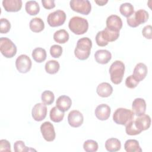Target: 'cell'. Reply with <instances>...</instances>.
I'll list each match as a JSON object with an SVG mask.
<instances>
[{"label":"cell","instance_id":"cell-10","mask_svg":"<svg viewBox=\"0 0 152 152\" xmlns=\"http://www.w3.org/2000/svg\"><path fill=\"white\" fill-rule=\"evenodd\" d=\"M40 131L43 138L48 142L53 141L55 139L56 134L53 124L46 121L40 125Z\"/></svg>","mask_w":152,"mask_h":152},{"label":"cell","instance_id":"cell-38","mask_svg":"<svg viewBox=\"0 0 152 152\" xmlns=\"http://www.w3.org/2000/svg\"><path fill=\"white\" fill-rule=\"evenodd\" d=\"M138 81L132 75L128 76L125 80V86L129 88H134L139 84Z\"/></svg>","mask_w":152,"mask_h":152},{"label":"cell","instance_id":"cell-41","mask_svg":"<svg viewBox=\"0 0 152 152\" xmlns=\"http://www.w3.org/2000/svg\"><path fill=\"white\" fill-rule=\"evenodd\" d=\"M96 42L99 46H105L107 45L108 42H106L102 35V31H99L96 36Z\"/></svg>","mask_w":152,"mask_h":152},{"label":"cell","instance_id":"cell-9","mask_svg":"<svg viewBox=\"0 0 152 152\" xmlns=\"http://www.w3.org/2000/svg\"><path fill=\"white\" fill-rule=\"evenodd\" d=\"M31 65V61L26 55L22 54L18 56L15 60V66L19 72L23 74L28 72L30 70Z\"/></svg>","mask_w":152,"mask_h":152},{"label":"cell","instance_id":"cell-23","mask_svg":"<svg viewBox=\"0 0 152 152\" xmlns=\"http://www.w3.org/2000/svg\"><path fill=\"white\" fill-rule=\"evenodd\" d=\"M29 27L33 32L39 33L43 30L45 28V23L40 18L35 17L30 20Z\"/></svg>","mask_w":152,"mask_h":152},{"label":"cell","instance_id":"cell-13","mask_svg":"<svg viewBox=\"0 0 152 152\" xmlns=\"http://www.w3.org/2000/svg\"><path fill=\"white\" fill-rule=\"evenodd\" d=\"M106 27L108 28L119 31L122 27V21L120 17L117 15H110L106 19Z\"/></svg>","mask_w":152,"mask_h":152},{"label":"cell","instance_id":"cell-30","mask_svg":"<svg viewBox=\"0 0 152 152\" xmlns=\"http://www.w3.org/2000/svg\"><path fill=\"white\" fill-rule=\"evenodd\" d=\"M45 71L50 74H56L60 68L59 62L56 60H50L48 61L45 66Z\"/></svg>","mask_w":152,"mask_h":152},{"label":"cell","instance_id":"cell-42","mask_svg":"<svg viewBox=\"0 0 152 152\" xmlns=\"http://www.w3.org/2000/svg\"><path fill=\"white\" fill-rule=\"evenodd\" d=\"M42 3L43 7L48 10L53 8L55 7L54 0H42Z\"/></svg>","mask_w":152,"mask_h":152},{"label":"cell","instance_id":"cell-12","mask_svg":"<svg viewBox=\"0 0 152 152\" xmlns=\"http://www.w3.org/2000/svg\"><path fill=\"white\" fill-rule=\"evenodd\" d=\"M84 121L83 114L77 110H71L68 116V122L69 125L74 128L80 126Z\"/></svg>","mask_w":152,"mask_h":152},{"label":"cell","instance_id":"cell-2","mask_svg":"<svg viewBox=\"0 0 152 152\" xmlns=\"http://www.w3.org/2000/svg\"><path fill=\"white\" fill-rule=\"evenodd\" d=\"M68 27L74 34L80 35L87 32L88 28V23L83 17L74 16L69 20Z\"/></svg>","mask_w":152,"mask_h":152},{"label":"cell","instance_id":"cell-35","mask_svg":"<svg viewBox=\"0 0 152 152\" xmlns=\"http://www.w3.org/2000/svg\"><path fill=\"white\" fill-rule=\"evenodd\" d=\"M11 28L10 22L5 18H1L0 20V33L2 34L7 33Z\"/></svg>","mask_w":152,"mask_h":152},{"label":"cell","instance_id":"cell-22","mask_svg":"<svg viewBox=\"0 0 152 152\" xmlns=\"http://www.w3.org/2000/svg\"><path fill=\"white\" fill-rule=\"evenodd\" d=\"M104 146L107 151L109 152H115L121 149V143L118 139L110 138L106 141Z\"/></svg>","mask_w":152,"mask_h":152},{"label":"cell","instance_id":"cell-39","mask_svg":"<svg viewBox=\"0 0 152 152\" xmlns=\"http://www.w3.org/2000/svg\"><path fill=\"white\" fill-rule=\"evenodd\" d=\"M11 145L10 142L7 140H0V151L11 152Z\"/></svg>","mask_w":152,"mask_h":152},{"label":"cell","instance_id":"cell-33","mask_svg":"<svg viewBox=\"0 0 152 152\" xmlns=\"http://www.w3.org/2000/svg\"><path fill=\"white\" fill-rule=\"evenodd\" d=\"M55 96L52 91L50 90L44 91L41 95V100L42 103L46 105H50L54 101Z\"/></svg>","mask_w":152,"mask_h":152},{"label":"cell","instance_id":"cell-21","mask_svg":"<svg viewBox=\"0 0 152 152\" xmlns=\"http://www.w3.org/2000/svg\"><path fill=\"white\" fill-rule=\"evenodd\" d=\"M96 92L97 94L102 97H107L112 94L113 87L109 83L103 82L97 86Z\"/></svg>","mask_w":152,"mask_h":152},{"label":"cell","instance_id":"cell-40","mask_svg":"<svg viewBox=\"0 0 152 152\" xmlns=\"http://www.w3.org/2000/svg\"><path fill=\"white\" fill-rule=\"evenodd\" d=\"M152 27L151 25L145 26L142 30V36L148 39H152Z\"/></svg>","mask_w":152,"mask_h":152},{"label":"cell","instance_id":"cell-37","mask_svg":"<svg viewBox=\"0 0 152 152\" xmlns=\"http://www.w3.org/2000/svg\"><path fill=\"white\" fill-rule=\"evenodd\" d=\"M14 150L15 152H26L30 151L29 148L25 145L24 141L21 140L16 141L14 142Z\"/></svg>","mask_w":152,"mask_h":152},{"label":"cell","instance_id":"cell-31","mask_svg":"<svg viewBox=\"0 0 152 152\" xmlns=\"http://www.w3.org/2000/svg\"><path fill=\"white\" fill-rule=\"evenodd\" d=\"M119 11L122 15L128 18L134 12V8L131 3L125 2L120 5Z\"/></svg>","mask_w":152,"mask_h":152},{"label":"cell","instance_id":"cell-8","mask_svg":"<svg viewBox=\"0 0 152 152\" xmlns=\"http://www.w3.org/2000/svg\"><path fill=\"white\" fill-rule=\"evenodd\" d=\"M66 14L61 10H57L50 12L47 18L48 24L52 27H58L64 24L66 20Z\"/></svg>","mask_w":152,"mask_h":152},{"label":"cell","instance_id":"cell-34","mask_svg":"<svg viewBox=\"0 0 152 152\" xmlns=\"http://www.w3.org/2000/svg\"><path fill=\"white\" fill-rule=\"evenodd\" d=\"M98 143L93 140H88L83 144V148L87 152H95L98 150Z\"/></svg>","mask_w":152,"mask_h":152},{"label":"cell","instance_id":"cell-43","mask_svg":"<svg viewBox=\"0 0 152 152\" xmlns=\"http://www.w3.org/2000/svg\"><path fill=\"white\" fill-rule=\"evenodd\" d=\"M94 1L97 5H100V6H103V5H104L106 4L107 3L108 0H97V1L96 0Z\"/></svg>","mask_w":152,"mask_h":152},{"label":"cell","instance_id":"cell-32","mask_svg":"<svg viewBox=\"0 0 152 152\" xmlns=\"http://www.w3.org/2000/svg\"><path fill=\"white\" fill-rule=\"evenodd\" d=\"M125 132L129 135H136L140 134L142 131L137 127L135 121L132 120L125 125Z\"/></svg>","mask_w":152,"mask_h":152},{"label":"cell","instance_id":"cell-4","mask_svg":"<svg viewBox=\"0 0 152 152\" xmlns=\"http://www.w3.org/2000/svg\"><path fill=\"white\" fill-rule=\"evenodd\" d=\"M134 113L129 109L126 108H118L113 115V121L119 125H126L129 122L133 120Z\"/></svg>","mask_w":152,"mask_h":152},{"label":"cell","instance_id":"cell-28","mask_svg":"<svg viewBox=\"0 0 152 152\" xmlns=\"http://www.w3.org/2000/svg\"><path fill=\"white\" fill-rule=\"evenodd\" d=\"M25 9L29 15H36L40 11V7L39 4L36 1H27L25 5Z\"/></svg>","mask_w":152,"mask_h":152},{"label":"cell","instance_id":"cell-14","mask_svg":"<svg viewBox=\"0 0 152 152\" xmlns=\"http://www.w3.org/2000/svg\"><path fill=\"white\" fill-rule=\"evenodd\" d=\"M95 115L96 118L101 121L107 120L110 115L111 109L109 106L106 104H100L95 109Z\"/></svg>","mask_w":152,"mask_h":152},{"label":"cell","instance_id":"cell-29","mask_svg":"<svg viewBox=\"0 0 152 152\" xmlns=\"http://www.w3.org/2000/svg\"><path fill=\"white\" fill-rule=\"evenodd\" d=\"M50 119L54 122L62 121L64 117V112L59 110L56 106L53 107L50 110Z\"/></svg>","mask_w":152,"mask_h":152},{"label":"cell","instance_id":"cell-20","mask_svg":"<svg viewBox=\"0 0 152 152\" xmlns=\"http://www.w3.org/2000/svg\"><path fill=\"white\" fill-rule=\"evenodd\" d=\"M71 104L72 100L71 98L66 95L60 96L56 101V106L62 112L68 110Z\"/></svg>","mask_w":152,"mask_h":152},{"label":"cell","instance_id":"cell-11","mask_svg":"<svg viewBox=\"0 0 152 152\" xmlns=\"http://www.w3.org/2000/svg\"><path fill=\"white\" fill-rule=\"evenodd\" d=\"M47 110V107L45 103H36L32 109V117L36 121H42L46 118Z\"/></svg>","mask_w":152,"mask_h":152},{"label":"cell","instance_id":"cell-7","mask_svg":"<svg viewBox=\"0 0 152 152\" xmlns=\"http://www.w3.org/2000/svg\"><path fill=\"white\" fill-rule=\"evenodd\" d=\"M69 5L74 11L84 15H88L91 10V5L88 0H71Z\"/></svg>","mask_w":152,"mask_h":152},{"label":"cell","instance_id":"cell-26","mask_svg":"<svg viewBox=\"0 0 152 152\" xmlns=\"http://www.w3.org/2000/svg\"><path fill=\"white\" fill-rule=\"evenodd\" d=\"M31 55L33 59L38 63H41L45 61L47 56L46 50L40 47L36 48L33 49Z\"/></svg>","mask_w":152,"mask_h":152},{"label":"cell","instance_id":"cell-6","mask_svg":"<svg viewBox=\"0 0 152 152\" xmlns=\"http://www.w3.org/2000/svg\"><path fill=\"white\" fill-rule=\"evenodd\" d=\"M17 46L8 37L0 38V51L1 53L7 58L14 57L17 53Z\"/></svg>","mask_w":152,"mask_h":152},{"label":"cell","instance_id":"cell-36","mask_svg":"<svg viewBox=\"0 0 152 152\" xmlns=\"http://www.w3.org/2000/svg\"><path fill=\"white\" fill-rule=\"evenodd\" d=\"M62 53V48L58 45H53L50 48V54L55 58H59Z\"/></svg>","mask_w":152,"mask_h":152},{"label":"cell","instance_id":"cell-3","mask_svg":"<svg viewBox=\"0 0 152 152\" xmlns=\"http://www.w3.org/2000/svg\"><path fill=\"white\" fill-rule=\"evenodd\" d=\"M109 71L111 81L115 84H119L123 79L125 72V64L123 62L116 60L111 64Z\"/></svg>","mask_w":152,"mask_h":152},{"label":"cell","instance_id":"cell-16","mask_svg":"<svg viewBox=\"0 0 152 152\" xmlns=\"http://www.w3.org/2000/svg\"><path fill=\"white\" fill-rule=\"evenodd\" d=\"M147 66L145 64L142 62L137 64L134 70L132 75L139 82L142 81L146 77L147 74Z\"/></svg>","mask_w":152,"mask_h":152},{"label":"cell","instance_id":"cell-5","mask_svg":"<svg viewBox=\"0 0 152 152\" xmlns=\"http://www.w3.org/2000/svg\"><path fill=\"white\" fill-rule=\"evenodd\" d=\"M149 17L148 12L145 10L140 9L134 12L126 19L128 26L131 27H137L141 24L145 23Z\"/></svg>","mask_w":152,"mask_h":152},{"label":"cell","instance_id":"cell-27","mask_svg":"<svg viewBox=\"0 0 152 152\" xmlns=\"http://www.w3.org/2000/svg\"><path fill=\"white\" fill-rule=\"evenodd\" d=\"M69 34L65 29H60L55 32L53 34L54 40L61 44L66 43L69 40Z\"/></svg>","mask_w":152,"mask_h":152},{"label":"cell","instance_id":"cell-25","mask_svg":"<svg viewBox=\"0 0 152 152\" xmlns=\"http://www.w3.org/2000/svg\"><path fill=\"white\" fill-rule=\"evenodd\" d=\"M124 149L126 152H141L142 149L139 142L136 140L129 139L125 141Z\"/></svg>","mask_w":152,"mask_h":152},{"label":"cell","instance_id":"cell-17","mask_svg":"<svg viewBox=\"0 0 152 152\" xmlns=\"http://www.w3.org/2000/svg\"><path fill=\"white\" fill-rule=\"evenodd\" d=\"M134 121L137 127L141 131L148 129L151 125V118L145 113L138 116Z\"/></svg>","mask_w":152,"mask_h":152},{"label":"cell","instance_id":"cell-15","mask_svg":"<svg viewBox=\"0 0 152 152\" xmlns=\"http://www.w3.org/2000/svg\"><path fill=\"white\" fill-rule=\"evenodd\" d=\"M132 109L134 115L138 116L144 114L146 111V103L145 100L142 98L135 99L132 102Z\"/></svg>","mask_w":152,"mask_h":152},{"label":"cell","instance_id":"cell-1","mask_svg":"<svg viewBox=\"0 0 152 152\" xmlns=\"http://www.w3.org/2000/svg\"><path fill=\"white\" fill-rule=\"evenodd\" d=\"M92 47L91 40L87 37H82L78 40L74 50V55L80 60L87 59L91 52Z\"/></svg>","mask_w":152,"mask_h":152},{"label":"cell","instance_id":"cell-24","mask_svg":"<svg viewBox=\"0 0 152 152\" xmlns=\"http://www.w3.org/2000/svg\"><path fill=\"white\" fill-rule=\"evenodd\" d=\"M101 31L103 39L107 42H114L119 36V31L112 30L106 27Z\"/></svg>","mask_w":152,"mask_h":152},{"label":"cell","instance_id":"cell-18","mask_svg":"<svg viewBox=\"0 0 152 152\" xmlns=\"http://www.w3.org/2000/svg\"><path fill=\"white\" fill-rule=\"evenodd\" d=\"M21 0H3L2 5L7 12H17L22 7Z\"/></svg>","mask_w":152,"mask_h":152},{"label":"cell","instance_id":"cell-19","mask_svg":"<svg viewBox=\"0 0 152 152\" xmlns=\"http://www.w3.org/2000/svg\"><path fill=\"white\" fill-rule=\"evenodd\" d=\"M96 61L100 64H107L112 58L111 53L106 49L97 50L94 53Z\"/></svg>","mask_w":152,"mask_h":152}]
</instances>
